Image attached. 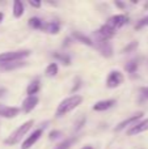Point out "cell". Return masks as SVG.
Segmentation results:
<instances>
[{"label":"cell","instance_id":"6da1fadb","mask_svg":"<svg viewBox=\"0 0 148 149\" xmlns=\"http://www.w3.org/2000/svg\"><path fill=\"white\" fill-rule=\"evenodd\" d=\"M81 102H83V97H81V95H79V94H73V95H71V97L63 100L62 102L58 105L57 116H58V118H60V116L68 114L70 111H72L73 109L77 107Z\"/></svg>","mask_w":148,"mask_h":149},{"label":"cell","instance_id":"7a4b0ae2","mask_svg":"<svg viewBox=\"0 0 148 149\" xmlns=\"http://www.w3.org/2000/svg\"><path fill=\"white\" fill-rule=\"evenodd\" d=\"M30 55L29 50H18V51H7L0 54V64L3 63H12V62H20Z\"/></svg>","mask_w":148,"mask_h":149},{"label":"cell","instance_id":"3957f363","mask_svg":"<svg viewBox=\"0 0 148 149\" xmlns=\"http://www.w3.org/2000/svg\"><path fill=\"white\" fill-rule=\"evenodd\" d=\"M31 126H33V120H28V122H25V123H22L13 134H10V136L5 140V143H7V144H12V145L17 144V143L26 135V132L30 130Z\"/></svg>","mask_w":148,"mask_h":149},{"label":"cell","instance_id":"277c9868","mask_svg":"<svg viewBox=\"0 0 148 149\" xmlns=\"http://www.w3.org/2000/svg\"><path fill=\"white\" fill-rule=\"evenodd\" d=\"M123 81H125V76L121 71H112L106 79V86L110 88V89H114V88H118L119 85H122Z\"/></svg>","mask_w":148,"mask_h":149},{"label":"cell","instance_id":"5b68a950","mask_svg":"<svg viewBox=\"0 0 148 149\" xmlns=\"http://www.w3.org/2000/svg\"><path fill=\"white\" fill-rule=\"evenodd\" d=\"M93 46H96V49L101 52L102 56L110 58L113 55V46H112V43H110L109 41L96 38V43H93Z\"/></svg>","mask_w":148,"mask_h":149},{"label":"cell","instance_id":"8992f818","mask_svg":"<svg viewBox=\"0 0 148 149\" xmlns=\"http://www.w3.org/2000/svg\"><path fill=\"white\" fill-rule=\"evenodd\" d=\"M127 21H128V17L126 15H114L106 21L105 25H108L113 30H117V29L122 28L123 25H126Z\"/></svg>","mask_w":148,"mask_h":149},{"label":"cell","instance_id":"52a82bcc","mask_svg":"<svg viewBox=\"0 0 148 149\" xmlns=\"http://www.w3.org/2000/svg\"><path fill=\"white\" fill-rule=\"evenodd\" d=\"M143 115H144V114L142 113V111H139L138 114H135V115H133V116H130V118L125 119V120H123V122H121V123L118 124V126L114 128V131H115V132H119V131H122V130H125L126 127H128V126H131V127H133L134 124H135L136 122H138L139 119H140Z\"/></svg>","mask_w":148,"mask_h":149},{"label":"cell","instance_id":"ba28073f","mask_svg":"<svg viewBox=\"0 0 148 149\" xmlns=\"http://www.w3.org/2000/svg\"><path fill=\"white\" fill-rule=\"evenodd\" d=\"M42 134H43V131H42L41 128L36 130V131H34L33 134L30 135V136L26 137V139L24 140L22 145H21V149H29V148H31V147H33V145L39 140V137L42 136Z\"/></svg>","mask_w":148,"mask_h":149},{"label":"cell","instance_id":"9c48e42d","mask_svg":"<svg viewBox=\"0 0 148 149\" xmlns=\"http://www.w3.org/2000/svg\"><path fill=\"white\" fill-rule=\"evenodd\" d=\"M18 113H20V109L18 107L7 106V105H1V103H0V116H1V118H7V119L15 118V116L18 115Z\"/></svg>","mask_w":148,"mask_h":149},{"label":"cell","instance_id":"30bf717a","mask_svg":"<svg viewBox=\"0 0 148 149\" xmlns=\"http://www.w3.org/2000/svg\"><path fill=\"white\" fill-rule=\"evenodd\" d=\"M146 131H148V119H144V120L134 124L130 130H127V135L128 136H134V135L142 134V132H146Z\"/></svg>","mask_w":148,"mask_h":149},{"label":"cell","instance_id":"8fae6325","mask_svg":"<svg viewBox=\"0 0 148 149\" xmlns=\"http://www.w3.org/2000/svg\"><path fill=\"white\" fill-rule=\"evenodd\" d=\"M37 103H38V97H36V95L26 97L25 100L22 101V111L24 113H30L37 106Z\"/></svg>","mask_w":148,"mask_h":149},{"label":"cell","instance_id":"7c38bea8","mask_svg":"<svg viewBox=\"0 0 148 149\" xmlns=\"http://www.w3.org/2000/svg\"><path fill=\"white\" fill-rule=\"evenodd\" d=\"M115 105V100H104V101H98L93 105V110L94 111H105L109 110L110 107Z\"/></svg>","mask_w":148,"mask_h":149},{"label":"cell","instance_id":"4fadbf2b","mask_svg":"<svg viewBox=\"0 0 148 149\" xmlns=\"http://www.w3.org/2000/svg\"><path fill=\"white\" fill-rule=\"evenodd\" d=\"M41 30L46 31V33L49 34H58L60 30V25L58 22H55V21H51V22H46L42 25Z\"/></svg>","mask_w":148,"mask_h":149},{"label":"cell","instance_id":"5bb4252c","mask_svg":"<svg viewBox=\"0 0 148 149\" xmlns=\"http://www.w3.org/2000/svg\"><path fill=\"white\" fill-rule=\"evenodd\" d=\"M26 63L20 60V62H12V63H3L0 64V70L1 71H13V70H17V68L24 67Z\"/></svg>","mask_w":148,"mask_h":149},{"label":"cell","instance_id":"9a60e30c","mask_svg":"<svg viewBox=\"0 0 148 149\" xmlns=\"http://www.w3.org/2000/svg\"><path fill=\"white\" fill-rule=\"evenodd\" d=\"M24 10H25L24 3L20 1V0H15V1H13V16H15L16 18L22 17Z\"/></svg>","mask_w":148,"mask_h":149},{"label":"cell","instance_id":"2e32d148","mask_svg":"<svg viewBox=\"0 0 148 149\" xmlns=\"http://www.w3.org/2000/svg\"><path fill=\"white\" fill-rule=\"evenodd\" d=\"M39 88H41L39 80H34V81H31L30 84L28 85V88H26V94H28V97L37 94V93H38V90H39Z\"/></svg>","mask_w":148,"mask_h":149},{"label":"cell","instance_id":"e0dca14e","mask_svg":"<svg viewBox=\"0 0 148 149\" xmlns=\"http://www.w3.org/2000/svg\"><path fill=\"white\" fill-rule=\"evenodd\" d=\"M72 37L76 39V41H79L80 43H83V45H87V46H93V41H92L91 38H88V37H85L84 34H81V33H79V31H75V33L72 34Z\"/></svg>","mask_w":148,"mask_h":149},{"label":"cell","instance_id":"ac0fdd59","mask_svg":"<svg viewBox=\"0 0 148 149\" xmlns=\"http://www.w3.org/2000/svg\"><path fill=\"white\" fill-rule=\"evenodd\" d=\"M58 71H59V67H58L57 63H51V64L47 65L45 73H46L47 77H54V76H57L58 74Z\"/></svg>","mask_w":148,"mask_h":149},{"label":"cell","instance_id":"d6986e66","mask_svg":"<svg viewBox=\"0 0 148 149\" xmlns=\"http://www.w3.org/2000/svg\"><path fill=\"white\" fill-rule=\"evenodd\" d=\"M52 56H54L57 60L62 62L63 64H66V65H70V64H71V58L68 56V55H66V54H60V52H54V55H52Z\"/></svg>","mask_w":148,"mask_h":149},{"label":"cell","instance_id":"ffe728a7","mask_svg":"<svg viewBox=\"0 0 148 149\" xmlns=\"http://www.w3.org/2000/svg\"><path fill=\"white\" fill-rule=\"evenodd\" d=\"M75 137H71V139H66L64 141H62L59 145H57L55 147V149H70L71 147H72V144L75 143Z\"/></svg>","mask_w":148,"mask_h":149},{"label":"cell","instance_id":"44dd1931","mask_svg":"<svg viewBox=\"0 0 148 149\" xmlns=\"http://www.w3.org/2000/svg\"><path fill=\"white\" fill-rule=\"evenodd\" d=\"M42 25H43V22H42L41 18H38V17H31L30 20H29V26L33 29H41Z\"/></svg>","mask_w":148,"mask_h":149},{"label":"cell","instance_id":"7402d4cb","mask_svg":"<svg viewBox=\"0 0 148 149\" xmlns=\"http://www.w3.org/2000/svg\"><path fill=\"white\" fill-rule=\"evenodd\" d=\"M125 68L128 73H135L136 70H138V60H130Z\"/></svg>","mask_w":148,"mask_h":149},{"label":"cell","instance_id":"603a6c76","mask_svg":"<svg viewBox=\"0 0 148 149\" xmlns=\"http://www.w3.org/2000/svg\"><path fill=\"white\" fill-rule=\"evenodd\" d=\"M146 26H148V16L138 21V24L135 25V29H142V28H146Z\"/></svg>","mask_w":148,"mask_h":149},{"label":"cell","instance_id":"cb8c5ba5","mask_svg":"<svg viewBox=\"0 0 148 149\" xmlns=\"http://www.w3.org/2000/svg\"><path fill=\"white\" fill-rule=\"evenodd\" d=\"M136 47H138V42L134 41V42H131L130 45H127V46L123 49V52H131V51H134Z\"/></svg>","mask_w":148,"mask_h":149},{"label":"cell","instance_id":"d4e9b609","mask_svg":"<svg viewBox=\"0 0 148 149\" xmlns=\"http://www.w3.org/2000/svg\"><path fill=\"white\" fill-rule=\"evenodd\" d=\"M60 136H62V132L60 131H51L50 132V140H55Z\"/></svg>","mask_w":148,"mask_h":149},{"label":"cell","instance_id":"484cf974","mask_svg":"<svg viewBox=\"0 0 148 149\" xmlns=\"http://www.w3.org/2000/svg\"><path fill=\"white\" fill-rule=\"evenodd\" d=\"M140 93H142V95H143V98H147L148 100V86L140 88Z\"/></svg>","mask_w":148,"mask_h":149},{"label":"cell","instance_id":"4316f807","mask_svg":"<svg viewBox=\"0 0 148 149\" xmlns=\"http://www.w3.org/2000/svg\"><path fill=\"white\" fill-rule=\"evenodd\" d=\"M29 4L34 8H39L41 7V1H36V0H29Z\"/></svg>","mask_w":148,"mask_h":149},{"label":"cell","instance_id":"83f0119b","mask_svg":"<svg viewBox=\"0 0 148 149\" xmlns=\"http://www.w3.org/2000/svg\"><path fill=\"white\" fill-rule=\"evenodd\" d=\"M115 5H117V7H119V8H125V4H123V3H119V1H115L114 3Z\"/></svg>","mask_w":148,"mask_h":149},{"label":"cell","instance_id":"f1b7e54d","mask_svg":"<svg viewBox=\"0 0 148 149\" xmlns=\"http://www.w3.org/2000/svg\"><path fill=\"white\" fill-rule=\"evenodd\" d=\"M5 92H7V90H5L4 88H0V97H1V95H4Z\"/></svg>","mask_w":148,"mask_h":149},{"label":"cell","instance_id":"f546056e","mask_svg":"<svg viewBox=\"0 0 148 149\" xmlns=\"http://www.w3.org/2000/svg\"><path fill=\"white\" fill-rule=\"evenodd\" d=\"M3 18H4V15H3L1 12H0V22H1V21H3Z\"/></svg>","mask_w":148,"mask_h":149},{"label":"cell","instance_id":"4dcf8cb0","mask_svg":"<svg viewBox=\"0 0 148 149\" xmlns=\"http://www.w3.org/2000/svg\"><path fill=\"white\" fill-rule=\"evenodd\" d=\"M83 149H93V148H92V147H89V145H88V147H84Z\"/></svg>","mask_w":148,"mask_h":149}]
</instances>
